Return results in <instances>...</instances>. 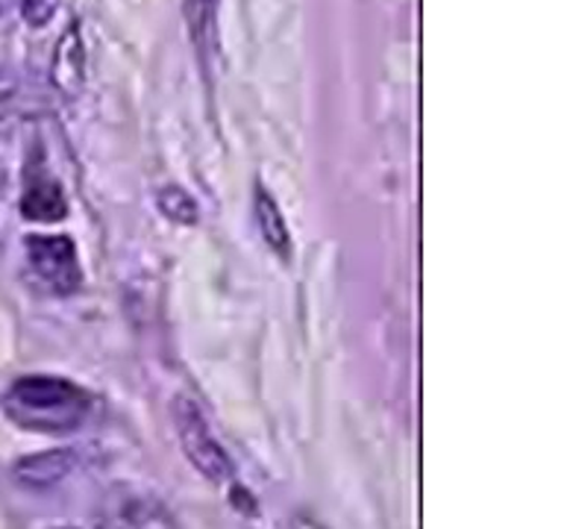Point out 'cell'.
I'll use <instances>...</instances> for the list:
<instances>
[{
    "label": "cell",
    "mask_w": 564,
    "mask_h": 529,
    "mask_svg": "<svg viewBox=\"0 0 564 529\" xmlns=\"http://www.w3.org/2000/svg\"><path fill=\"white\" fill-rule=\"evenodd\" d=\"M18 9H21V18H24L26 24L44 26L56 15L59 0H18Z\"/></svg>",
    "instance_id": "11"
},
{
    "label": "cell",
    "mask_w": 564,
    "mask_h": 529,
    "mask_svg": "<svg viewBox=\"0 0 564 529\" xmlns=\"http://www.w3.org/2000/svg\"><path fill=\"white\" fill-rule=\"evenodd\" d=\"M291 529H324V527H321L315 518H308V515H294V520H291Z\"/></svg>",
    "instance_id": "12"
},
{
    "label": "cell",
    "mask_w": 564,
    "mask_h": 529,
    "mask_svg": "<svg viewBox=\"0 0 564 529\" xmlns=\"http://www.w3.org/2000/svg\"><path fill=\"white\" fill-rule=\"evenodd\" d=\"M156 206L165 218L176 220V224H197V218H200L197 203H194L180 185H165V188H159Z\"/></svg>",
    "instance_id": "9"
},
{
    "label": "cell",
    "mask_w": 564,
    "mask_h": 529,
    "mask_svg": "<svg viewBox=\"0 0 564 529\" xmlns=\"http://www.w3.org/2000/svg\"><path fill=\"white\" fill-rule=\"evenodd\" d=\"M100 529H176V520L156 494L115 485L100 506Z\"/></svg>",
    "instance_id": "3"
},
{
    "label": "cell",
    "mask_w": 564,
    "mask_h": 529,
    "mask_svg": "<svg viewBox=\"0 0 564 529\" xmlns=\"http://www.w3.org/2000/svg\"><path fill=\"white\" fill-rule=\"evenodd\" d=\"M21 215L26 220H42V224L65 218L68 215V201H65L59 183L47 180V176L30 180L24 197H21Z\"/></svg>",
    "instance_id": "7"
},
{
    "label": "cell",
    "mask_w": 564,
    "mask_h": 529,
    "mask_svg": "<svg viewBox=\"0 0 564 529\" xmlns=\"http://www.w3.org/2000/svg\"><path fill=\"white\" fill-rule=\"evenodd\" d=\"M26 256L39 280L56 294H74L83 282L77 262V247L68 236H30Z\"/></svg>",
    "instance_id": "4"
},
{
    "label": "cell",
    "mask_w": 564,
    "mask_h": 529,
    "mask_svg": "<svg viewBox=\"0 0 564 529\" xmlns=\"http://www.w3.org/2000/svg\"><path fill=\"white\" fill-rule=\"evenodd\" d=\"M74 465H77V458L70 450H44V453L18 458L12 474L26 488H53L74 471Z\"/></svg>",
    "instance_id": "6"
},
{
    "label": "cell",
    "mask_w": 564,
    "mask_h": 529,
    "mask_svg": "<svg viewBox=\"0 0 564 529\" xmlns=\"http://www.w3.org/2000/svg\"><path fill=\"white\" fill-rule=\"evenodd\" d=\"M62 529H70V527H62Z\"/></svg>",
    "instance_id": "13"
},
{
    "label": "cell",
    "mask_w": 564,
    "mask_h": 529,
    "mask_svg": "<svg viewBox=\"0 0 564 529\" xmlns=\"http://www.w3.org/2000/svg\"><path fill=\"white\" fill-rule=\"evenodd\" d=\"M171 418H174L176 439L183 444L185 458L200 471L203 479H209V483L232 479V474H236L232 458L227 456V450L220 447V441L209 430L200 406L194 403L188 395H176L174 403H171Z\"/></svg>",
    "instance_id": "2"
},
{
    "label": "cell",
    "mask_w": 564,
    "mask_h": 529,
    "mask_svg": "<svg viewBox=\"0 0 564 529\" xmlns=\"http://www.w3.org/2000/svg\"><path fill=\"white\" fill-rule=\"evenodd\" d=\"M253 203H256V224H259V233L262 238L268 241L273 253L280 256L289 262L291 259V233H289V224L282 218L280 206L273 201L271 194L264 185H256V194H253Z\"/></svg>",
    "instance_id": "8"
},
{
    "label": "cell",
    "mask_w": 564,
    "mask_h": 529,
    "mask_svg": "<svg viewBox=\"0 0 564 529\" xmlns=\"http://www.w3.org/2000/svg\"><path fill=\"white\" fill-rule=\"evenodd\" d=\"M3 409L21 430L62 435L86 423L91 412V395L70 379L30 374L9 386Z\"/></svg>",
    "instance_id": "1"
},
{
    "label": "cell",
    "mask_w": 564,
    "mask_h": 529,
    "mask_svg": "<svg viewBox=\"0 0 564 529\" xmlns=\"http://www.w3.org/2000/svg\"><path fill=\"white\" fill-rule=\"evenodd\" d=\"M51 79L65 97H77L86 86V47H83V35H79L77 24H70L62 33L59 44L53 51Z\"/></svg>",
    "instance_id": "5"
},
{
    "label": "cell",
    "mask_w": 564,
    "mask_h": 529,
    "mask_svg": "<svg viewBox=\"0 0 564 529\" xmlns=\"http://www.w3.org/2000/svg\"><path fill=\"white\" fill-rule=\"evenodd\" d=\"M212 15H215V0H185V21L197 42H203V35L209 30Z\"/></svg>",
    "instance_id": "10"
}]
</instances>
